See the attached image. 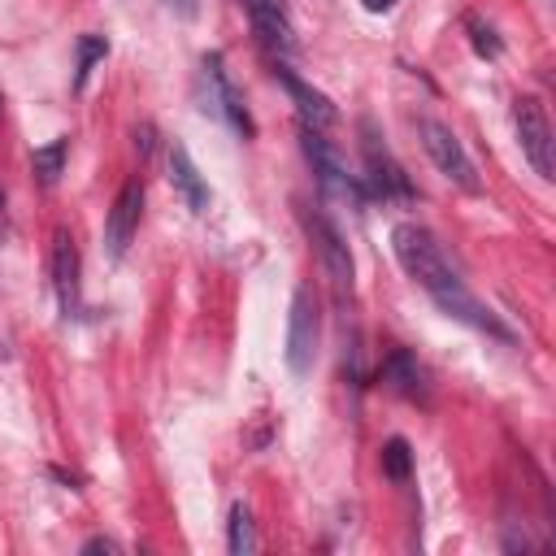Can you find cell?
Returning <instances> with one entry per match:
<instances>
[{"label": "cell", "mask_w": 556, "mask_h": 556, "mask_svg": "<svg viewBox=\"0 0 556 556\" xmlns=\"http://www.w3.org/2000/svg\"><path fill=\"white\" fill-rule=\"evenodd\" d=\"M391 248H395V261L404 265V274H408L447 317H456V321H465V326H473V330H486V334H495V339H508V330L500 326V317L460 282V274L452 269V261L443 256L439 239H434L426 226L400 222V226L391 230Z\"/></svg>", "instance_id": "6da1fadb"}, {"label": "cell", "mask_w": 556, "mask_h": 556, "mask_svg": "<svg viewBox=\"0 0 556 556\" xmlns=\"http://www.w3.org/2000/svg\"><path fill=\"white\" fill-rule=\"evenodd\" d=\"M513 122H517V139H521V152L534 165V174L556 178V139H552V122H547L543 104L534 96H517Z\"/></svg>", "instance_id": "7a4b0ae2"}, {"label": "cell", "mask_w": 556, "mask_h": 556, "mask_svg": "<svg viewBox=\"0 0 556 556\" xmlns=\"http://www.w3.org/2000/svg\"><path fill=\"white\" fill-rule=\"evenodd\" d=\"M200 109L213 113V117H222V122H230L239 135H252V117H248L239 91L230 87V78H226V70H222V56H217V52H208V56L200 61Z\"/></svg>", "instance_id": "3957f363"}, {"label": "cell", "mask_w": 556, "mask_h": 556, "mask_svg": "<svg viewBox=\"0 0 556 556\" xmlns=\"http://www.w3.org/2000/svg\"><path fill=\"white\" fill-rule=\"evenodd\" d=\"M417 135H421L430 161L439 165V174H443L447 182H456V187H465V191H478L473 161L465 156V148H460V139L452 135V126H443L439 117H421V122H417Z\"/></svg>", "instance_id": "277c9868"}, {"label": "cell", "mask_w": 556, "mask_h": 556, "mask_svg": "<svg viewBox=\"0 0 556 556\" xmlns=\"http://www.w3.org/2000/svg\"><path fill=\"white\" fill-rule=\"evenodd\" d=\"M317 339H321V313H317V300L308 287L295 291L291 300V326H287V365L291 374H308L313 361H317Z\"/></svg>", "instance_id": "5b68a950"}, {"label": "cell", "mask_w": 556, "mask_h": 556, "mask_svg": "<svg viewBox=\"0 0 556 556\" xmlns=\"http://www.w3.org/2000/svg\"><path fill=\"white\" fill-rule=\"evenodd\" d=\"M300 143H304V156H308V165H313L317 182H321L330 195H343V200H361V182L348 174L343 156L330 148V139H326L317 126H304V130H300Z\"/></svg>", "instance_id": "8992f818"}, {"label": "cell", "mask_w": 556, "mask_h": 556, "mask_svg": "<svg viewBox=\"0 0 556 556\" xmlns=\"http://www.w3.org/2000/svg\"><path fill=\"white\" fill-rule=\"evenodd\" d=\"M308 235H313V243H317V252H321V265H326V278H330L334 295L348 300V295H352V274H356V269H352V252H348L343 235H339L321 213L308 217Z\"/></svg>", "instance_id": "52a82bcc"}, {"label": "cell", "mask_w": 556, "mask_h": 556, "mask_svg": "<svg viewBox=\"0 0 556 556\" xmlns=\"http://www.w3.org/2000/svg\"><path fill=\"white\" fill-rule=\"evenodd\" d=\"M139 213H143V182L139 178H126L113 208H109V222H104V252L117 261L130 243V235L139 230Z\"/></svg>", "instance_id": "ba28073f"}, {"label": "cell", "mask_w": 556, "mask_h": 556, "mask_svg": "<svg viewBox=\"0 0 556 556\" xmlns=\"http://www.w3.org/2000/svg\"><path fill=\"white\" fill-rule=\"evenodd\" d=\"M361 139H365V165H369V187L387 200V195H408L413 187H408V174L391 161V152H387V143L374 135V126L369 122H361Z\"/></svg>", "instance_id": "9c48e42d"}, {"label": "cell", "mask_w": 556, "mask_h": 556, "mask_svg": "<svg viewBox=\"0 0 556 556\" xmlns=\"http://www.w3.org/2000/svg\"><path fill=\"white\" fill-rule=\"evenodd\" d=\"M248 17H252V35H256L274 56H291V52H295V30H291L287 13L278 9V0H252V4H248Z\"/></svg>", "instance_id": "30bf717a"}, {"label": "cell", "mask_w": 556, "mask_h": 556, "mask_svg": "<svg viewBox=\"0 0 556 556\" xmlns=\"http://www.w3.org/2000/svg\"><path fill=\"white\" fill-rule=\"evenodd\" d=\"M52 287H56V304L65 317L78 313V248L65 230L52 235Z\"/></svg>", "instance_id": "8fae6325"}, {"label": "cell", "mask_w": 556, "mask_h": 556, "mask_svg": "<svg viewBox=\"0 0 556 556\" xmlns=\"http://www.w3.org/2000/svg\"><path fill=\"white\" fill-rule=\"evenodd\" d=\"M274 74H278V83L287 87V96L295 100V109L304 113V126H317V130H321V126H330V122L339 117V109H334V104H330V100H326L317 87H308L300 74H291L287 65H278Z\"/></svg>", "instance_id": "7c38bea8"}, {"label": "cell", "mask_w": 556, "mask_h": 556, "mask_svg": "<svg viewBox=\"0 0 556 556\" xmlns=\"http://www.w3.org/2000/svg\"><path fill=\"white\" fill-rule=\"evenodd\" d=\"M169 182H174V191L182 195V204L191 213H204L208 208V182L200 178V169H195V161H191V152L182 143L169 148Z\"/></svg>", "instance_id": "4fadbf2b"}, {"label": "cell", "mask_w": 556, "mask_h": 556, "mask_svg": "<svg viewBox=\"0 0 556 556\" xmlns=\"http://www.w3.org/2000/svg\"><path fill=\"white\" fill-rule=\"evenodd\" d=\"M382 378H387V387H391V391H400L404 400H421V395H426L421 365H417V356H413V352H404V348H395V352L387 356Z\"/></svg>", "instance_id": "5bb4252c"}, {"label": "cell", "mask_w": 556, "mask_h": 556, "mask_svg": "<svg viewBox=\"0 0 556 556\" xmlns=\"http://www.w3.org/2000/svg\"><path fill=\"white\" fill-rule=\"evenodd\" d=\"M65 152H70L65 139H52V143H43V148L30 152V169H35V178H39L43 187H56V178H61V169H65Z\"/></svg>", "instance_id": "9a60e30c"}, {"label": "cell", "mask_w": 556, "mask_h": 556, "mask_svg": "<svg viewBox=\"0 0 556 556\" xmlns=\"http://www.w3.org/2000/svg\"><path fill=\"white\" fill-rule=\"evenodd\" d=\"M226 547H230L235 556H248V552L256 547V534H252V513H248V504H235V508H230V526H226Z\"/></svg>", "instance_id": "2e32d148"}, {"label": "cell", "mask_w": 556, "mask_h": 556, "mask_svg": "<svg viewBox=\"0 0 556 556\" xmlns=\"http://www.w3.org/2000/svg\"><path fill=\"white\" fill-rule=\"evenodd\" d=\"M382 473H387L391 482H408V473H413V452H408L404 439H387V443H382Z\"/></svg>", "instance_id": "e0dca14e"}, {"label": "cell", "mask_w": 556, "mask_h": 556, "mask_svg": "<svg viewBox=\"0 0 556 556\" xmlns=\"http://www.w3.org/2000/svg\"><path fill=\"white\" fill-rule=\"evenodd\" d=\"M104 52H109V39H104V35H78V87H83V78L91 74V65H96Z\"/></svg>", "instance_id": "ac0fdd59"}, {"label": "cell", "mask_w": 556, "mask_h": 556, "mask_svg": "<svg viewBox=\"0 0 556 556\" xmlns=\"http://www.w3.org/2000/svg\"><path fill=\"white\" fill-rule=\"evenodd\" d=\"M469 35H473V48H478L482 56H500V39H495L491 26H482L478 17H469Z\"/></svg>", "instance_id": "d6986e66"}, {"label": "cell", "mask_w": 556, "mask_h": 556, "mask_svg": "<svg viewBox=\"0 0 556 556\" xmlns=\"http://www.w3.org/2000/svg\"><path fill=\"white\" fill-rule=\"evenodd\" d=\"M83 552H117V543L113 539H87Z\"/></svg>", "instance_id": "ffe728a7"}, {"label": "cell", "mask_w": 556, "mask_h": 556, "mask_svg": "<svg viewBox=\"0 0 556 556\" xmlns=\"http://www.w3.org/2000/svg\"><path fill=\"white\" fill-rule=\"evenodd\" d=\"M361 4H365L369 13H391V9H395V0H361Z\"/></svg>", "instance_id": "44dd1931"}, {"label": "cell", "mask_w": 556, "mask_h": 556, "mask_svg": "<svg viewBox=\"0 0 556 556\" xmlns=\"http://www.w3.org/2000/svg\"><path fill=\"white\" fill-rule=\"evenodd\" d=\"M0 226H4V195H0Z\"/></svg>", "instance_id": "7402d4cb"}, {"label": "cell", "mask_w": 556, "mask_h": 556, "mask_svg": "<svg viewBox=\"0 0 556 556\" xmlns=\"http://www.w3.org/2000/svg\"><path fill=\"white\" fill-rule=\"evenodd\" d=\"M243 4H252V0H243Z\"/></svg>", "instance_id": "603a6c76"}]
</instances>
